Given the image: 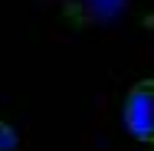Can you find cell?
<instances>
[{"mask_svg": "<svg viewBox=\"0 0 154 151\" xmlns=\"http://www.w3.org/2000/svg\"><path fill=\"white\" fill-rule=\"evenodd\" d=\"M122 118L131 138L154 145V79H141L131 86Z\"/></svg>", "mask_w": 154, "mask_h": 151, "instance_id": "cell-1", "label": "cell"}, {"mask_svg": "<svg viewBox=\"0 0 154 151\" xmlns=\"http://www.w3.org/2000/svg\"><path fill=\"white\" fill-rule=\"evenodd\" d=\"M20 148V138H17V131L7 125V121H0V151H17Z\"/></svg>", "mask_w": 154, "mask_h": 151, "instance_id": "cell-2", "label": "cell"}]
</instances>
